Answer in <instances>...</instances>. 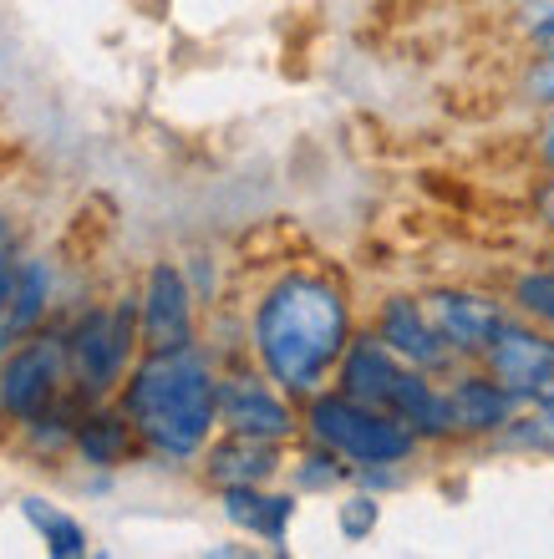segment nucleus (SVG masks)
<instances>
[{"label": "nucleus", "mask_w": 554, "mask_h": 559, "mask_svg": "<svg viewBox=\"0 0 554 559\" xmlns=\"http://www.w3.org/2000/svg\"><path fill=\"white\" fill-rule=\"evenodd\" d=\"M193 336V306H189V285L174 265H153L143 290V341L148 352H174L189 346Z\"/></svg>", "instance_id": "8"}, {"label": "nucleus", "mask_w": 554, "mask_h": 559, "mask_svg": "<svg viewBox=\"0 0 554 559\" xmlns=\"http://www.w3.org/2000/svg\"><path fill=\"white\" fill-rule=\"evenodd\" d=\"M72 361L67 336H31L21 352L0 367V407L21 423H42L46 407L57 402V386Z\"/></svg>", "instance_id": "6"}, {"label": "nucleus", "mask_w": 554, "mask_h": 559, "mask_svg": "<svg viewBox=\"0 0 554 559\" xmlns=\"http://www.w3.org/2000/svg\"><path fill=\"white\" fill-rule=\"evenodd\" d=\"M529 41L550 51L554 46V0H534V11H529Z\"/></svg>", "instance_id": "22"}, {"label": "nucleus", "mask_w": 554, "mask_h": 559, "mask_svg": "<svg viewBox=\"0 0 554 559\" xmlns=\"http://www.w3.org/2000/svg\"><path fill=\"white\" fill-rule=\"evenodd\" d=\"M21 514L31 519V530L46 539V549L57 559H76L87 555V530L76 524V519H67L61 509H51L46 499H21Z\"/></svg>", "instance_id": "17"}, {"label": "nucleus", "mask_w": 554, "mask_h": 559, "mask_svg": "<svg viewBox=\"0 0 554 559\" xmlns=\"http://www.w3.org/2000/svg\"><path fill=\"white\" fill-rule=\"evenodd\" d=\"M306 423L316 432V442H326L331 453H346L356 463H372V468L402 463L417 448V427H408L392 413H381V407H366V402L346 397V392L316 397Z\"/></svg>", "instance_id": "4"}, {"label": "nucleus", "mask_w": 554, "mask_h": 559, "mask_svg": "<svg viewBox=\"0 0 554 559\" xmlns=\"http://www.w3.org/2000/svg\"><path fill=\"white\" fill-rule=\"evenodd\" d=\"M341 392L366 407H381V413L402 417L408 427L427 432V438H448L458 432L452 427V407L443 392H433L417 367H402V356L387 346V341H356L346 346V367H341Z\"/></svg>", "instance_id": "3"}, {"label": "nucleus", "mask_w": 554, "mask_h": 559, "mask_svg": "<svg viewBox=\"0 0 554 559\" xmlns=\"http://www.w3.org/2000/svg\"><path fill=\"white\" fill-rule=\"evenodd\" d=\"M381 341L392 346L408 367H417V371H438V367H448L452 356V346L443 341V331L433 325V316H427L423 306H412V300H387V310H381Z\"/></svg>", "instance_id": "10"}, {"label": "nucleus", "mask_w": 554, "mask_h": 559, "mask_svg": "<svg viewBox=\"0 0 554 559\" xmlns=\"http://www.w3.org/2000/svg\"><path fill=\"white\" fill-rule=\"evenodd\" d=\"M220 423L229 432H249V438H285L291 432V413L275 392H264L255 377H229L220 386Z\"/></svg>", "instance_id": "11"}, {"label": "nucleus", "mask_w": 554, "mask_h": 559, "mask_svg": "<svg viewBox=\"0 0 554 559\" xmlns=\"http://www.w3.org/2000/svg\"><path fill=\"white\" fill-rule=\"evenodd\" d=\"M544 214H554V189H550V193H544Z\"/></svg>", "instance_id": "24"}, {"label": "nucleus", "mask_w": 554, "mask_h": 559, "mask_svg": "<svg viewBox=\"0 0 554 559\" xmlns=\"http://www.w3.org/2000/svg\"><path fill=\"white\" fill-rule=\"evenodd\" d=\"M138 427L128 423V413L113 417V413H92L87 423L76 427V448H82V457L87 463H97V468H113V463H122L128 457V442Z\"/></svg>", "instance_id": "16"}, {"label": "nucleus", "mask_w": 554, "mask_h": 559, "mask_svg": "<svg viewBox=\"0 0 554 559\" xmlns=\"http://www.w3.org/2000/svg\"><path fill=\"white\" fill-rule=\"evenodd\" d=\"M483 356H488V371L519 402H534L554 386V341L540 336V331H529V325L504 321Z\"/></svg>", "instance_id": "7"}, {"label": "nucleus", "mask_w": 554, "mask_h": 559, "mask_svg": "<svg viewBox=\"0 0 554 559\" xmlns=\"http://www.w3.org/2000/svg\"><path fill=\"white\" fill-rule=\"evenodd\" d=\"M346 295L326 275H285L255 310V352L270 382H280L291 397H310L326 371L346 356Z\"/></svg>", "instance_id": "1"}, {"label": "nucleus", "mask_w": 554, "mask_h": 559, "mask_svg": "<svg viewBox=\"0 0 554 559\" xmlns=\"http://www.w3.org/2000/svg\"><path fill=\"white\" fill-rule=\"evenodd\" d=\"M46 295H51V265H46V260H26V265L15 270L11 300L0 310V346H11L21 331H31V325L42 321Z\"/></svg>", "instance_id": "15"}, {"label": "nucleus", "mask_w": 554, "mask_h": 559, "mask_svg": "<svg viewBox=\"0 0 554 559\" xmlns=\"http://www.w3.org/2000/svg\"><path fill=\"white\" fill-rule=\"evenodd\" d=\"M280 468V453H275V438H249V432H234L229 442H220L209 453V478L224 488L234 484H264L270 473Z\"/></svg>", "instance_id": "13"}, {"label": "nucleus", "mask_w": 554, "mask_h": 559, "mask_svg": "<svg viewBox=\"0 0 554 559\" xmlns=\"http://www.w3.org/2000/svg\"><path fill=\"white\" fill-rule=\"evenodd\" d=\"M132 295L117 300V306H97L82 316L72 336V371H76V386L87 397H103L113 392V382H122V367H128V352H132Z\"/></svg>", "instance_id": "5"}, {"label": "nucleus", "mask_w": 554, "mask_h": 559, "mask_svg": "<svg viewBox=\"0 0 554 559\" xmlns=\"http://www.w3.org/2000/svg\"><path fill=\"white\" fill-rule=\"evenodd\" d=\"M291 499H275V493H260V484H234L224 488V514L234 524H245L249 534H260L270 545L285 539V524H291Z\"/></svg>", "instance_id": "14"}, {"label": "nucleus", "mask_w": 554, "mask_h": 559, "mask_svg": "<svg viewBox=\"0 0 554 559\" xmlns=\"http://www.w3.org/2000/svg\"><path fill=\"white\" fill-rule=\"evenodd\" d=\"M11 290H15V235H11V224L0 219V310H5Z\"/></svg>", "instance_id": "21"}, {"label": "nucleus", "mask_w": 554, "mask_h": 559, "mask_svg": "<svg viewBox=\"0 0 554 559\" xmlns=\"http://www.w3.org/2000/svg\"><path fill=\"white\" fill-rule=\"evenodd\" d=\"M122 413L163 457H193L209 442V427L220 423V382L193 346L148 352L122 386Z\"/></svg>", "instance_id": "2"}, {"label": "nucleus", "mask_w": 554, "mask_h": 559, "mask_svg": "<svg viewBox=\"0 0 554 559\" xmlns=\"http://www.w3.org/2000/svg\"><path fill=\"white\" fill-rule=\"evenodd\" d=\"M509 442L514 448H544V453H554V386L544 397H534V413L514 427Z\"/></svg>", "instance_id": "18"}, {"label": "nucleus", "mask_w": 554, "mask_h": 559, "mask_svg": "<svg viewBox=\"0 0 554 559\" xmlns=\"http://www.w3.org/2000/svg\"><path fill=\"white\" fill-rule=\"evenodd\" d=\"M514 402L519 397H514L498 377H463V382L448 392L452 427H458V432H494V427L509 423Z\"/></svg>", "instance_id": "12"}, {"label": "nucleus", "mask_w": 554, "mask_h": 559, "mask_svg": "<svg viewBox=\"0 0 554 559\" xmlns=\"http://www.w3.org/2000/svg\"><path fill=\"white\" fill-rule=\"evenodd\" d=\"M524 97H529V103H550L554 107V46H550V51H540V61L529 67Z\"/></svg>", "instance_id": "20"}, {"label": "nucleus", "mask_w": 554, "mask_h": 559, "mask_svg": "<svg viewBox=\"0 0 554 559\" xmlns=\"http://www.w3.org/2000/svg\"><path fill=\"white\" fill-rule=\"evenodd\" d=\"M540 163H544V168H550V174H554V122H550V128H544V133H540Z\"/></svg>", "instance_id": "23"}, {"label": "nucleus", "mask_w": 554, "mask_h": 559, "mask_svg": "<svg viewBox=\"0 0 554 559\" xmlns=\"http://www.w3.org/2000/svg\"><path fill=\"white\" fill-rule=\"evenodd\" d=\"M427 316H433V325H438L443 341H448L458 356H483L488 341L498 336V325H504V310H498L494 300L458 295V290L427 295Z\"/></svg>", "instance_id": "9"}, {"label": "nucleus", "mask_w": 554, "mask_h": 559, "mask_svg": "<svg viewBox=\"0 0 554 559\" xmlns=\"http://www.w3.org/2000/svg\"><path fill=\"white\" fill-rule=\"evenodd\" d=\"M377 530V499H346L341 503V534L346 539H366Z\"/></svg>", "instance_id": "19"}]
</instances>
